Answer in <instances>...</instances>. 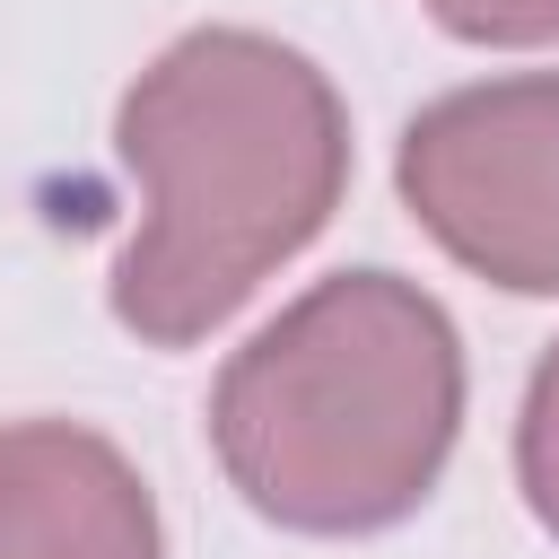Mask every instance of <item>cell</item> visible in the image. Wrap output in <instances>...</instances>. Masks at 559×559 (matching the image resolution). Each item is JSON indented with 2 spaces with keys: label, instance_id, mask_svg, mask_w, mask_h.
<instances>
[{
  "label": "cell",
  "instance_id": "7a4b0ae2",
  "mask_svg": "<svg viewBox=\"0 0 559 559\" xmlns=\"http://www.w3.org/2000/svg\"><path fill=\"white\" fill-rule=\"evenodd\" d=\"M463 419V349L437 297L341 271L262 323L210 402L227 480L297 533H367L428 498Z\"/></svg>",
  "mask_w": 559,
  "mask_h": 559
},
{
  "label": "cell",
  "instance_id": "6da1fadb",
  "mask_svg": "<svg viewBox=\"0 0 559 559\" xmlns=\"http://www.w3.org/2000/svg\"><path fill=\"white\" fill-rule=\"evenodd\" d=\"M122 166L140 175V227L114 262V314L183 349L314 245L349 175V122L306 52L201 26L122 96Z\"/></svg>",
  "mask_w": 559,
  "mask_h": 559
},
{
  "label": "cell",
  "instance_id": "8992f818",
  "mask_svg": "<svg viewBox=\"0 0 559 559\" xmlns=\"http://www.w3.org/2000/svg\"><path fill=\"white\" fill-rule=\"evenodd\" d=\"M463 44H559V0H428Z\"/></svg>",
  "mask_w": 559,
  "mask_h": 559
},
{
  "label": "cell",
  "instance_id": "277c9868",
  "mask_svg": "<svg viewBox=\"0 0 559 559\" xmlns=\"http://www.w3.org/2000/svg\"><path fill=\"white\" fill-rule=\"evenodd\" d=\"M0 559H157L148 480L96 428H0Z\"/></svg>",
  "mask_w": 559,
  "mask_h": 559
},
{
  "label": "cell",
  "instance_id": "5b68a950",
  "mask_svg": "<svg viewBox=\"0 0 559 559\" xmlns=\"http://www.w3.org/2000/svg\"><path fill=\"white\" fill-rule=\"evenodd\" d=\"M515 472H524V498H533V515L559 533V349L533 367L524 428H515Z\"/></svg>",
  "mask_w": 559,
  "mask_h": 559
},
{
  "label": "cell",
  "instance_id": "3957f363",
  "mask_svg": "<svg viewBox=\"0 0 559 559\" xmlns=\"http://www.w3.org/2000/svg\"><path fill=\"white\" fill-rule=\"evenodd\" d=\"M402 201L463 271L559 297V70L437 96L402 131Z\"/></svg>",
  "mask_w": 559,
  "mask_h": 559
}]
</instances>
